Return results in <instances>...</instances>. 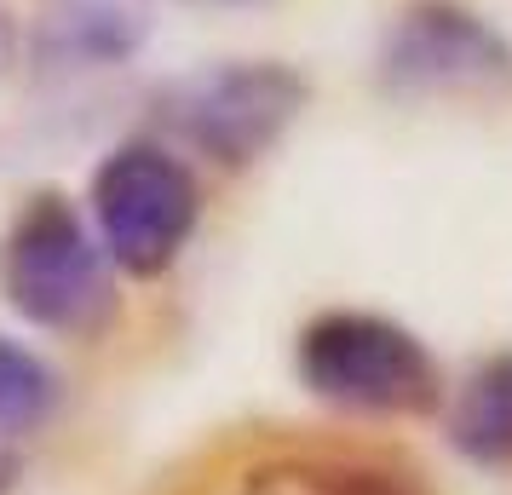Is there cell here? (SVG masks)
I'll list each match as a JSON object with an SVG mask.
<instances>
[{
	"instance_id": "2",
	"label": "cell",
	"mask_w": 512,
	"mask_h": 495,
	"mask_svg": "<svg viewBox=\"0 0 512 495\" xmlns=\"http://www.w3.org/2000/svg\"><path fill=\"white\" fill-rule=\"evenodd\" d=\"M300 380L351 415H426L443 398L438 357L380 311H328L300 334Z\"/></svg>"
},
{
	"instance_id": "3",
	"label": "cell",
	"mask_w": 512,
	"mask_h": 495,
	"mask_svg": "<svg viewBox=\"0 0 512 495\" xmlns=\"http://www.w3.org/2000/svg\"><path fill=\"white\" fill-rule=\"evenodd\" d=\"M202 219V196L190 167L162 144L127 139L93 173V225L98 248L127 277H162L185 254Z\"/></svg>"
},
{
	"instance_id": "6",
	"label": "cell",
	"mask_w": 512,
	"mask_h": 495,
	"mask_svg": "<svg viewBox=\"0 0 512 495\" xmlns=\"http://www.w3.org/2000/svg\"><path fill=\"white\" fill-rule=\"evenodd\" d=\"M449 444L478 467H512V352L484 357L455 398Z\"/></svg>"
},
{
	"instance_id": "4",
	"label": "cell",
	"mask_w": 512,
	"mask_h": 495,
	"mask_svg": "<svg viewBox=\"0 0 512 495\" xmlns=\"http://www.w3.org/2000/svg\"><path fill=\"white\" fill-rule=\"evenodd\" d=\"M305 81L288 64H213L162 93V121L225 167L259 162L300 121Z\"/></svg>"
},
{
	"instance_id": "1",
	"label": "cell",
	"mask_w": 512,
	"mask_h": 495,
	"mask_svg": "<svg viewBox=\"0 0 512 495\" xmlns=\"http://www.w3.org/2000/svg\"><path fill=\"white\" fill-rule=\"evenodd\" d=\"M0 288L12 311L47 334H98L116 317L110 254L64 196H35L0 242Z\"/></svg>"
},
{
	"instance_id": "7",
	"label": "cell",
	"mask_w": 512,
	"mask_h": 495,
	"mask_svg": "<svg viewBox=\"0 0 512 495\" xmlns=\"http://www.w3.org/2000/svg\"><path fill=\"white\" fill-rule=\"evenodd\" d=\"M242 495H415L397 472L346 455H277L248 472Z\"/></svg>"
},
{
	"instance_id": "8",
	"label": "cell",
	"mask_w": 512,
	"mask_h": 495,
	"mask_svg": "<svg viewBox=\"0 0 512 495\" xmlns=\"http://www.w3.org/2000/svg\"><path fill=\"white\" fill-rule=\"evenodd\" d=\"M58 403V375L41 357L0 334V438H18L52 415Z\"/></svg>"
},
{
	"instance_id": "5",
	"label": "cell",
	"mask_w": 512,
	"mask_h": 495,
	"mask_svg": "<svg viewBox=\"0 0 512 495\" xmlns=\"http://www.w3.org/2000/svg\"><path fill=\"white\" fill-rule=\"evenodd\" d=\"M386 81L403 93H507L512 47L484 18L426 0L397 24L386 47Z\"/></svg>"
},
{
	"instance_id": "9",
	"label": "cell",
	"mask_w": 512,
	"mask_h": 495,
	"mask_svg": "<svg viewBox=\"0 0 512 495\" xmlns=\"http://www.w3.org/2000/svg\"><path fill=\"white\" fill-rule=\"evenodd\" d=\"M12 472H18V467H12V455H6V444H0V495L12 490Z\"/></svg>"
}]
</instances>
